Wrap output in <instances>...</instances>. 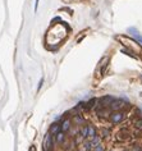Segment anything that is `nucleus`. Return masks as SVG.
<instances>
[{"instance_id":"obj_1","label":"nucleus","mask_w":142,"mask_h":151,"mask_svg":"<svg viewBox=\"0 0 142 151\" xmlns=\"http://www.w3.org/2000/svg\"><path fill=\"white\" fill-rule=\"evenodd\" d=\"M109 109L111 110V111H116V110H124V109H129L131 107V105L127 104L126 101H123V100H116L114 99L113 101L109 104Z\"/></svg>"},{"instance_id":"obj_2","label":"nucleus","mask_w":142,"mask_h":151,"mask_svg":"<svg viewBox=\"0 0 142 151\" xmlns=\"http://www.w3.org/2000/svg\"><path fill=\"white\" fill-rule=\"evenodd\" d=\"M126 118L124 115V111L123 110H116V111H111V114L109 115V119H110V123L111 124H119L122 123Z\"/></svg>"},{"instance_id":"obj_3","label":"nucleus","mask_w":142,"mask_h":151,"mask_svg":"<svg viewBox=\"0 0 142 151\" xmlns=\"http://www.w3.org/2000/svg\"><path fill=\"white\" fill-rule=\"evenodd\" d=\"M53 145H54V138H53L51 133H49V135H46V137H45V140H44V148H45V151H51Z\"/></svg>"},{"instance_id":"obj_4","label":"nucleus","mask_w":142,"mask_h":151,"mask_svg":"<svg viewBox=\"0 0 142 151\" xmlns=\"http://www.w3.org/2000/svg\"><path fill=\"white\" fill-rule=\"evenodd\" d=\"M113 100H114L113 96H109V95H106V96H104V97H101V99L97 100V104L100 105V106H103V107H108L109 104H110Z\"/></svg>"},{"instance_id":"obj_5","label":"nucleus","mask_w":142,"mask_h":151,"mask_svg":"<svg viewBox=\"0 0 142 151\" xmlns=\"http://www.w3.org/2000/svg\"><path fill=\"white\" fill-rule=\"evenodd\" d=\"M129 137H131V132H129L128 128H122V129H119L118 138L120 141H126V140H128Z\"/></svg>"},{"instance_id":"obj_6","label":"nucleus","mask_w":142,"mask_h":151,"mask_svg":"<svg viewBox=\"0 0 142 151\" xmlns=\"http://www.w3.org/2000/svg\"><path fill=\"white\" fill-rule=\"evenodd\" d=\"M73 120H74V123L77 125H83V124H86V119L83 118V115L81 114V113H77V114H74L73 115Z\"/></svg>"},{"instance_id":"obj_7","label":"nucleus","mask_w":142,"mask_h":151,"mask_svg":"<svg viewBox=\"0 0 142 151\" xmlns=\"http://www.w3.org/2000/svg\"><path fill=\"white\" fill-rule=\"evenodd\" d=\"M54 142L55 143H64L65 142V136H64V132H58V133H55L54 135Z\"/></svg>"},{"instance_id":"obj_8","label":"nucleus","mask_w":142,"mask_h":151,"mask_svg":"<svg viewBox=\"0 0 142 151\" xmlns=\"http://www.w3.org/2000/svg\"><path fill=\"white\" fill-rule=\"evenodd\" d=\"M60 129L62 132H68L70 129V120L69 119H63V123L60 125Z\"/></svg>"},{"instance_id":"obj_9","label":"nucleus","mask_w":142,"mask_h":151,"mask_svg":"<svg viewBox=\"0 0 142 151\" xmlns=\"http://www.w3.org/2000/svg\"><path fill=\"white\" fill-rule=\"evenodd\" d=\"M108 63H109V59L108 58H104L103 60H101V64H100V76H103L104 73H105V69L106 67H108Z\"/></svg>"},{"instance_id":"obj_10","label":"nucleus","mask_w":142,"mask_h":151,"mask_svg":"<svg viewBox=\"0 0 142 151\" xmlns=\"http://www.w3.org/2000/svg\"><path fill=\"white\" fill-rule=\"evenodd\" d=\"M60 124L59 123H54V124L50 127V132L49 133H51V135H55V133H58V132H60Z\"/></svg>"},{"instance_id":"obj_11","label":"nucleus","mask_w":142,"mask_h":151,"mask_svg":"<svg viewBox=\"0 0 142 151\" xmlns=\"http://www.w3.org/2000/svg\"><path fill=\"white\" fill-rule=\"evenodd\" d=\"M134 127H136L137 129L142 131V118H137V119L134 120Z\"/></svg>"},{"instance_id":"obj_12","label":"nucleus","mask_w":142,"mask_h":151,"mask_svg":"<svg viewBox=\"0 0 142 151\" xmlns=\"http://www.w3.org/2000/svg\"><path fill=\"white\" fill-rule=\"evenodd\" d=\"M129 32H133L132 35H133L134 37H136L138 41H141V42H142V36H141V35H138V32H137V31L134 30V28H131V30H129Z\"/></svg>"},{"instance_id":"obj_13","label":"nucleus","mask_w":142,"mask_h":151,"mask_svg":"<svg viewBox=\"0 0 142 151\" xmlns=\"http://www.w3.org/2000/svg\"><path fill=\"white\" fill-rule=\"evenodd\" d=\"M101 135H103V137H108V136L110 135V132H109L108 128H103V129H101Z\"/></svg>"},{"instance_id":"obj_14","label":"nucleus","mask_w":142,"mask_h":151,"mask_svg":"<svg viewBox=\"0 0 142 151\" xmlns=\"http://www.w3.org/2000/svg\"><path fill=\"white\" fill-rule=\"evenodd\" d=\"M92 151H104V147L100 146V145H96V146L92 147Z\"/></svg>"}]
</instances>
